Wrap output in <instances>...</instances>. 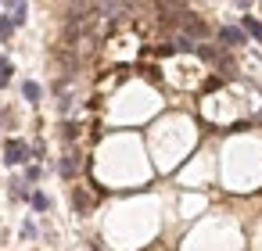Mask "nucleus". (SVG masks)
Instances as JSON below:
<instances>
[{"mask_svg":"<svg viewBox=\"0 0 262 251\" xmlns=\"http://www.w3.org/2000/svg\"><path fill=\"white\" fill-rule=\"evenodd\" d=\"M29 154H33V151H29L22 140H15V136L4 144V162H8V165H26V162H29Z\"/></svg>","mask_w":262,"mask_h":251,"instance_id":"1","label":"nucleus"},{"mask_svg":"<svg viewBox=\"0 0 262 251\" xmlns=\"http://www.w3.org/2000/svg\"><path fill=\"white\" fill-rule=\"evenodd\" d=\"M219 43L223 47H241V43H248V33L237 29V26H223L219 29Z\"/></svg>","mask_w":262,"mask_h":251,"instance_id":"2","label":"nucleus"},{"mask_svg":"<svg viewBox=\"0 0 262 251\" xmlns=\"http://www.w3.org/2000/svg\"><path fill=\"white\" fill-rule=\"evenodd\" d=\"M180 22H183V29H187V36H190V40H198V36H205V22H201L198 15H190V11H183V18H180Z\"/></svg>","mask_w":262,"mask_h":251,"instance_id":"3","label":"nucleus"},{"mask_svg":"<svg viewBox=\"0 0 262 251\" xmlns=\"http://www.w3.org/2000/svg\"><path fill=\"white\" fill-rule=\"evenodd\" d=\"M244 33H248V36H255V40L262 43V22H255L251 15H244Z\"/></svg>","mask_w":262,"mask_h":251,"instance_id":"4","label":"nucleus"},{"mask_svg":"<svg viewBox=\"0 0 262 251\" xmlns=\"http://www.w3.org/2000/svg\"><path fill=\"white\" fill-rule=\"evenodd\" d=\"M8 11H11V22H15V26H22V22H26V15H29V8H26V4H8Z\"/></svg>","mask_w":262,"mask_h":251,"instance_id":"5","label":"nucleus"},{"mask_svg":"<svg viewBox=\"0 0 262 251\" xmlns=\"http://www.w3.org/2000/svg\"><path fill=\"white\" fill-rule=\"evenodd\" d=\"M40 94H43V90H40V83H22V97H26V101H33V104H36V101H40Z\"/></svg>","mask_w":262,"mask_h":251,"instance_id":"6","label":"nucleus"},{"mask_svg":"<svg viewBox=\"0 0 262 251\" xmlns=\"http://www.w3.org/2000/svg\"><path fill=\"white\" fill-rule=\"evenodd\" d=\"M72 204H76L79 212H86V208H90L94 201H90V194H83V190H72Z\"/></svg>","mask_w":262,"mask_h":251,"instance_id":"7","label":"nucleus"},{"mask_svg":"<svg viewBox=\"0 0 262 251\" xmlns=\"http://www.w3.org/2000/svg\"><path fill=\"white\" fill-rule=\"evenodd\" d=\"M29 201H33V208H36V212H47V208H51V201H47V194H40V190H36V194H33Z\"/></svg>","mask_w":262,"mask_h":251,"instance_id":"8","label":"nucleus"},{"mask_svg":"<svg viewBox=\"0 0 262 251\" xmlns=\"http://www.w3.org/2000/svg\"><path fill=\"white\" fill-rule=\"evenodd\" d=\"M11 72H15V69H11V61L4 58V61H0V86H8V83H11Z\"/></svg>","mask_w":262,"mask_h":251,"instance_id":"9","label":"nucleus"},{"mask_svg":"<svg viewBox=\"0 0 262 251\" xmlns=\"http://www.w3.org/2000/svg\"><path fill=\"white\" fill-rule=\"evenodd\" d=\"M11 197H33V194H29V187H26L22 179H15V183H11Z\"/></svg>","mask_w":262,"mask_h":251,"instance_id":"10","label":"nucleus"},{"mask_svg":"<svg viewBox=\"0 0 262 251\" xmlns=\"http://www.w3.org/2000/svg\"><path fill=\"white\" fill-rule=\"evenodd\" d=\"M11 18H4V15H0V40H11Z\"/></svg>","mask_w":262,"mask_h":251,"instance_id":"11","label":"nucleus"},{"mask_svg":"<svg viewBox=\"0 0 262 251\" xmlns=\"http://www.w3.org/2000/svg\"><path fill=\"white\" fill-rule=\"evenodd\" d=\"M61 172H65V176H72V172H76V158H72V154L61 162Z\"/></svg>","mask_w":262,"mask_h":251,"instance_id":"12","label":"nucleus"},{"mask_svg":"<svg viewBox=\"0 0 262 251\" xmlns=\"http://www.w3.org/2000/svg\"><path fill=\"white\" fill-rule=\"evenodd\" d=\"M26 179H40V165H29L26 169Z\"/></svg>","mask_w":262,"mask_h":251,"instance_id":"13","label":"nucleus"}]
</instances>
